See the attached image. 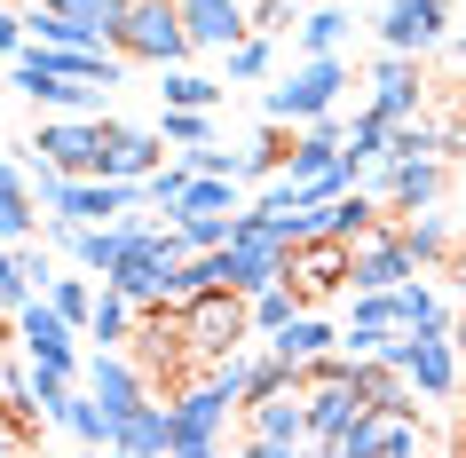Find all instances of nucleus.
Listing matches in <instances>:
<instances>
[{
    "instance_id": "f257e3e1",
    "label": "nucleus",
    "mask_w": 466,
    "mask_h": 458,
    "mask_svg": "<svg viewBox=\"0 0 466 458\" xmlns=\"http://www.w3.org/2000/svg\"><path fill=\"white\" fill-rule=\"evenodd\" d=\"M182 261H190V245H182L174 214H167V221L127 214V253L103 269V285H119L135 309H150V300H174V277H182Z\"/></svg>"
},
{
    "instance_id": "f03ea898",
    "label": "nucleus",
    "mask_w": 466,
    "mask_h": 458,
    "mask_svg": "<svg viewBox=\"0 0 466 458\" xmlns=\"http://www.w3.org/2000/svg\"><path fill=\"white\" fill-rule=\"evenodd\" d=\"M300 387H309V451L348 458V434H356V419L371 411L364 380H356V356H340V348H332L324 363H309V371H300Z\"/></svg>"
},
{
    "instance_id": "7ed1b4c3",
    "label": "nucleus",
    "mask_w": 466,
    "mask_h": 458,
    "mask_svg": "<svg viewBox=\"0 0 466 458\" xmlns=\"http://www.w3.org/2000/svg\"><path fill=\"white\" fill-rule=\"evenodd\" d=\"M174 309H182V348H190V363H214V356H229V348L261 340L253 332V300L229 292V285H206V292H190V300H174Z\"/></svg>"
},
{
    "instance_id": "20e7f679",
    "label": "nucleus",
    "mask_w": 466,
    "mask_h": 458,
    "mask_svg": "<svg viewBox=\"0 0 466 458\" xmlns=\"http://www.w3.org/2000/svg\"><path fill=\"white\" fill-rule=\"evenodd\" d=\"M167 403H174V451H182V458H214L221 443H229V419L246 411L238 395H221L206 371H198L190 387H174Z\"/></svg>"
},
{
    "instance_id": "39448f33",
    "label": "nucleus",
    "mask_w": 466,
    "mask_h": 458,
    "mask_svg": "<svg viewBox=\"0 0 466 458\" xmlns=\"http://www.w3.org/2000/svg\"><path fill=\"white\" fill-rule=\"evenodd\" d=\"M395 363H403V380H411V395H427V403H451L459 395V380H466V363H459V332L442 324V332H395V348H388Z\"/></svg>"
},
{
    "instance_id": "423d86ee",
    "label": "nucleus",
    "mask_w": 466,
    "mask_h": 458,
    "mask_svg": "<svg viewBox=\"0 0 466 458\" xmlns=\"http://www.w3.org/2000/svg\"><path fill=\"white\" fill-rule=\"evenodd\" d=\"M246 451L253 458H293L309 451V387H269V395H253L246 403Z\"/></svg>"
},
{
    "instance_id": "0eeeda50",
    "label": "nucleus",
    "mask_w": 466,
    "mask_h": 458,
    "mask_svg": "<svg viewBox=\"0 0 466 458\" xmlns=\"http://www.w3.org/2000/svg\"><path fill=\"white\" fill-rule=\"evenodd\" d=\"M119 56L127 64H190V25H182V0H135L119 25Z\"/></svg>"
},
{
    "instance_id": "6e6552de",
    "label": "nucleus",
    "mask_w": 466,
    "mask_h": 458,
    "mask_svg": "<svg viewBox=\"0 0 466 458\" xmlns=\"http://www.w3.org/2000/svg\"><path fill=\"white\" fill-rule=\"evenodd\" d=\"M340 87H348V64H340V56H300L293 79H277L261 111L285 119V127H309V119H324V111L340 103Z\"/></svg>"
},
{
    "instance_id": "1a4fd4ad",
    "label": "nucleus",
    "mask_w": 466,
    "mask_h": 458,
    "mask_svg": "<svg viewBox=\"0 0 466 458\" xmlns=\"http://www.w3.org/2000/svg\"><path fill=\"white\" fill-rule=\"evenodd\" d=\"M403 277H419L403 221H371L364 238H348V292H395Z\"/></svg>"
},
{
    "instance_id": "9d476101",
    "label": "nucleus",
    "mask_w": 466,
    "mask_h": 458,
    "mask_svg": "<svg viewBox=\"0 0 466 458\" xmlns=\"http://www.w3.org/2000/svg\"><path fill=\"white\" fill-rule=\"evenodd\" d=\"M16 72H8V87H25L32 103H48V111H96V96H111V87H96V79H79V72H64L40 40H25V48L8 56Z\"/></svg>"
},
{
    "instance_id": "9b49d317",
    "label": "nucleus",
    "mask_w": 466,
    "mask_h": 458,
    "mask_svg": "<svg viewBox=\"0 0 466 458\" xmlns=\"http://www.w3.org/2000/svg\"><path fill=\"white\" fill-rule=\"evenodd\" d=\"M8 340H16L32 363H72V371H79V340H87V332L56 309L48 292H32L25 309H16V332H8Z\"/></svg>"
},
{
    "instance_id": "f8f14e48",
    "label": "nucleus",
    "mask_w": 466,
    "mask_h": 458,
    "mask_svg": "<svg viewBox=\"0 0 466 458\" xmlns=\"http://www.w3.org/2000/svg\"><path fill=\"white\" fill-rule=\"evenodd\" d=\"M127 356L143 363L150 380H174V371L190 363V348H182V309H174V300H150V309L135 316V340H127Z\"/></svg>"
},
{
    "instance_id": "ddd939ff",
    "label": "nucleus",
    "mask_w": 466,
    "mask_h": 458,
    "mask_svg": "<svg viewBox=\"0 0 466 458\" xmlns=\"http://www.w3.org/2000/svg\"><path fill=\"white\" fill-rule=\"evenodd\" d=\"M32 158H56L64 174H103V127L87 111H64L32 135Z\"/></svg>"
},
{
    "instance_id": "4468645a",
    "label": "nucleus",
    "mask_w": 466,
    "mask_h": 458,
    "mask_svg": "<svg viewBox=\"0 0 466 458\" xmlns=\"http://www.w3.org/2000/svg\"><path fill=\"white\" fill-rule=\"evenodd\" d=\"M96 127H103V174H119V182H150L174 150L158 127H119V119H96Z\"/></svg>"
},
{
    "instance_id": "2eb2a0df",
    "label": "nucleus",
    "mask_w": 466,
    "mask_h": 458,
    "mask_svg": "<svg viewBox=\"0 0 466 458\" xmlns=\"http://www.w3.org/2000/svg\"><path fill=\"white\" fill-rule=\"evenodd\" d=\"M371 190H380L388 214H419V206L442 198V158H380L371 167Z\"/></svg>"
},
{
    "instance_id": "dca6fc26",
    "label": "nucleus",
    "mask_w": 466,
    "mask_h": 458,
    "mask_svg": "<svg viewBox=\"0 0 466 458\" xmlns=\"http://www.w3.org/2000/svg\"><path fill=\"white\" fill-rule=\"evenodd\" d=\"M87 395H96V403L111 411V427H119L127 411L150 395V371L127 356V348H96V356H87Z\"/></svg>"
},
{
    "instance_id": "f3484780",
    "label": "nucleus",
    "mask_w": 466,
    "mask_h": 458,
    "mask_svg": "<svg viewBox=\"0 0 466 458\" xmlns=\"http://www.w3.org/2000/svg\"><path fill=\"white\" fill-rule=\"evenodd\" d=\"M182 25L198 56H229L253 32V0H182Z\"/></svg>"
},
{
    "instance_id": "a211bd4d",
    "label": "nucleus",
    "mask_w": 466,
    "mask_h": 458,
    "mask_svg": "<svg viewBox=\"0 0 466 458\" xmlns=\"http://www.w3.org/2000/svg\"><path fill=\"white\" fill-rule=\"evenodd\" d=\"M451 25V0H388L380 8V48H403V56H427Z\"/></svg>"
},
{
    "instance_id": "6ab92c4d",
    "label": "nucleus",
    "mask_w": 466,
    "mask_h": 458,
    "mask_svg": "<svg viewBox=\"0 0 466 458\" xmlns=\"http://www.w3.org/2000/svg\"><path fill=\"white\" fill-rule=\"evenodd\" d=\"M427 427H419V403H371L348 434V458H371V451H419Z\"/></svg>"
},
{
    "instance_id": "aec40b11",
    "label": "nucleus",
    "mask_w": 466,
    "mask_h": 458,
    "mask_svg": "<svg viewBox=\"0 0 466 458\" xmlns=\"http://www.w3.org/2000/svg\"><path fill=\"white\" fill-rule=\"evenodd\" d=\"M419 56L403 48H380V64H371V111L380 119H419Z\"/></svg>"
},
{
    "instance_id": "412c9836",
    "label": "nucleus",
    "mask_w": 466,
    "mask_h": 458,
    "mask_svg": "<svg viewBox=\"0 0 466 458\" xmlns=\"http://www.w3.org/2000/svg\"><path fill=\"white\" fill-rule=\"evenodd\" d=\"M293 285L309 292V300L348 292V238H300L293 245Z\"/></svg>"
},
{
    "instance_id": "4be33fe9",
    "label": "nucleus",
    "mask_w": 466,
    "mask_h": 458,
    "mask_svg": "<svg viewBox=\"0 0 466 458\" xmlns=\"http://www.w3.org/2000/svg\"><path fill=\"white\" fill-rule=\"evenodd\" d=\"M111 451H135V458H158V451H174V403L143 395V403H135V411L119 419V427H111Z\"/></svg>"
},
{
    "instance_id": "5701e85b",
    "label": "nucleus",
    "mask_w": 466,
    "mask_h": 458,
    "mask_svg": "<svg viewBox=\"0 0 466 458\" xmlns=\"http://www.w3.org/2000/svg\"><path fill=\"white\" fill-rule=\"evenodd\" d=\"M332 348H340V332H332L324 316H309V309H300L293 324H277V332H269V356H285L293 371H309V363H324Z\"/></svg>"
},
{
    "instance_id": "b1692460",
    "label": "nucleus",
    "mask_w": 466,
    "mask_h": 458,
    "mask_svg": "<svg viewBox=\"0 0 466 458\" xmlns=\"http://www.w3.org/2000/svg\"><path fill=\"white\" fill-rule=\"evenodd\" d=\"M32 229H40V198H32L25 167H0V238H8V245H25Z\"/></svg>"
},
{
    "instance_id": "393cba45",
    "label": "nucleus",
    "mask_w": 466,
    "mask_h": 458,
    "mask_svg": "<svg viewBox=\"0 0 466 458\" xmlns=\"http://www.w3.org/2000/svg\"><path fill=\"white\" fill-rule=\"evenodd\" d=\"M388 127L395 119H380V111H356V127H348V143H340V167H348V182H356V174H371L380 167V158H388Z\"/></svg>"
},
{
    "instance_id": "a878e982",
    "label": "nucleus",
    "mask_w": 466,
    "mask_h": 458,
    "mask_svg": "<svg viewBox=\"0 0 466 458\" xmlns=\"http://www.w3.org/2000/svg\"><path fill=\"white\" fill-rule=\"evenodd\" d=\"M293 32H300V56H340V40H348V8H340V0H309Z\"/></svg>"
},
{
    "instance_id": "bb28decb",
    "label": "nucleus",
    "mask_w": 466,
    "mask_h": 458,
    "mask_svg": "<svg viewBox=\"0 0 466 458\" xmlns=\"http://www.w3.org/2000/svg\"><path fill=\"white\" fill-rule=\"evenodd\" d=\"M56 427L72 434V443H87V451H111V411L96 403V395H64V411H56Z\"/></svg>"
},
{
    "instance_id": "cd10ccee",
    "label": "nucleus",
    "mask_w": 466,
    "mask_h": 458,
    "mask_svg": "<svg viewBox=\"0 0 466 458\" xmlns=\"http://www.w3.org/2000/svg\"><path fill=\"white\" fill-rule=\"evenodd\" d=\"M56 8H64L96 48H119V25H127V8H135V0H56Z\"/></svg>"
},
{
    "instance_id": "c85d7f7f",
    "label": "nucleus",
    "mask_w": 466,
    "mask_h": 458,
    "mask_svg": "<svg viewBox=\"0 0 466 458\" xmlns=\"http://www.w3.org/2000/svg\"><path fill=\"white\" fill-rule=\"evenodd\" d=\"M135 300H127L119 285H103V300H96V316H87V340H96V348H127V340H135Z\"/></svg>"
},
{
    "instance_id": "c756f323",
    "label": "nucleus",
    "mask_w": 466,
    "mask_h": 458,
    "mask_svg": "<svg viewBox=\"0 0 466 458\" xmlns=\"http://www.w3.org/2000/svg\"><path fill=\"white\" fill-rule=\"evenodd\" d=\"M158 96L182 103V111H214V103H221V79L190 72V64H158Z\"/></svg>"
},
{
    "instance_id": "7c9ffc66",
    "label": "nucleus",
    "mask_w": 466,
    "mask_h": 458,
    "mask_svg": "<svg viewBox=\"0 0 466 458\" xmlns=\"http://www.w3.org/2000/svg\"><path fill=\"white\" fill-rule=\"evenodd\" d=\"M48 300L87 332V316H96V300H103V277H96V269H79V277H48Z\"/></svg>"
},
{
    "instance_id": "2f4dec72",
    "label": "nucleus",
    "mask_w": 466,
    "mask_h": 458,
    "mask_svg": "<svg viewBox=\"0 0 466 458\" xmlns=\"http://www.w3.org/2000/svg\"><path fill=\"white\" fill-rule=\"evenodd\" d=\"M285 167H293V135H285V119H269L246 143V182H253V174H285Z\"/></svg>"
},
{
    "instance_id": "473e14b6",
    "label": "nucleus",
    "mask_w": 466,
    "mask_h": 458,
    "mask_svg": "<svg viewBox=\"0 0 466 458\" xmlns=\"http://www.w3.org/2000/svg\"><path fill=\"white\" fill-rule=\"evenodd\" d=\"M395 221H403V238H411L419 261H442V253H451V221H442L435 206H419V214H395Z\"/></svg>"
},
{
    "instance_id": "72a5a7b5",
    "label": "nucleus",
    "mask_w": 466,
    "mask_h": 458,
    "mask_svg": "<svg viewBox=\"0 0 466 458\" xmlns=\"http://www.w3.org/2000/svg\"><path fill=\"white\" fill-rule=\"evenodd\" d=\"M221 64H229V79H238V87H253V79H269V64H277V48H269V32H246V40H238V48L221 56Z\"/></svg>"
},
{
    "instance_id": "f704fd0d",
    "label": "nucleus",
    "mask_w": 466,
    "mask_h": 458,
    "mask_svg": "<svg viewBox=\"0 0 466 458\" xmlns=\"http://www.w3.org/2000/svg\"><path fill=\"white\" fill-rule=\"evenodd\" d=\"M190 158H182V150H174V158H167V167H158V174H150V182H143V206H158V214H174V206H182V190H190Z\"/></svg>"
},
{
    "instance_id": "c9c22d12",
    "label": "nucleus",
    "mask_w": 466,
    "mask_h": 458,
    "mask_svg": "<svg viewBox=\"0 0 466 458\" xmlns=\"http://www.w3.org/2000/svg\"><path fill=\"white\" fill-rule=\"evenodd\" d=\"M442 150H451V135H435V127H419V119L388 127V158H442Z\"/></svg>"
},
{
    "instance_id": "e433bc0d",
    "label": "nucleus",
    "mask_w": 466,
    "mask_h": 458,
    "mask_svg": "<svg viewBox=\"0 0 466 458\" xmlns=\"http://www.w3.org/2000/svg\"><path fill=\"white\" fill-rule=\"evenodd\" d=\"M229 221L238 214H174V229H182L190 253H214V245H229Z\"/></svg>"
},
{
    "instance_id": "4c0bfd02",
    "label": "nucleus",
    "mask_w": 466,
    "mask_h": 458,
    "mask_svg": "<svg viewBox=\"0 0 466 458\" xmlns=\"http://www.w3.org/2000/svg\"><path fill=\"white\" fill-rule=\"evenodd\" d=\"M395 332L403 324H364V316H348V332H340V356H388Z\"/></svg>"
},
{
    "instance_id": "58836bf2",
    "label": "nucleus",
    "mask_w": 466,
    "mask_h": 458,
    "mask_svg": "<svg viewBox=\"0 0 466 458\" xmlns=\"http://www.w3.org/2000/svg\"><path fill=\"white\" fill-rule=\"evenodd\" d=\"M158 135H167L174 150H198V143H206V111H182V103H167V119H158Z\"/></svg>"
},
{
    "instance_id": "ea45409f",
    "label": "nucleus",
    "mask_w": 466,
    "mask_h": 458,
    "mask_svg": "<svg viewBox=\"0 0 466 458\" xmlns=\"http://www.w3.org/2000/svg\"><path fill=\"white\" fill-rule=\"evenodd\" d=\"M300 8H309V0H253V32H269V40H277V32L300 25Z\"/></svg>"
},
{
    "instance_id": "a19ab883",
    "label": "nucleus",
    "mask_w": 466,
    "mask_h": 458,
    "mask_svg": "<svg viewBox=\"0 0 466 458\" xmlns=\"http://www.w3.org/2000/svg\"><path fill=\"white\" fill-rule=\"evenodd\" d=\"M16 269H25V277H32V285H40V292H48V277H56V261H48V245H16Z\"/></svg>"
},
{
    "instance_id": "79ce46f5",
    "label": "nucleus",
    "mask_w": 466,
    "mask_h": 458,
    "mask_svg": "<svg viewBox=\"0 0 466 458\" xmlns=\"http://www.w3.org/2000/svg\"><path fill=\"white\" fill-rule=\"evenodd\" d=\"M25 40H32V25L16 16V8H8V0H0V56H16Z\"/></svg>"
},
{
    "instance_id": "37998d69",
    "label": "nucleus",
    "mask_w": 466,
    "mask_h": 458,
    "mask_svg": "<svg viewBox=\"0 0 466 458\" xmlns=\"http://www.w3.org/2000/svg\"><path fill=\"white\" fill-rule=\"evenodd\" d=\"M459 363H466V316H459Z\"/></svg>"
},
{
    "instance_id": "c03bdc74",
    "label": "nucleus",
    "mask_w": 466,
    "mask_h": 458,
    "mask_svg": "<svg viewBox=\"0 0 466 458\" xmlns=\"http://www.w3.org/2000/svg\"><path fill=\"white\" fill-rule=\"evenodd\" d=\"M459 64H466V32H459Z\"/></svg>"
},
{
    "instance_id": "a18cd8bd",
    "label": "nucleus",
    "mask_w": 466,
    "mask_h": 458,
    "mask_svg": "<svg viewBox=\"0 0 466 458\" xmlns=\"http://www.w3.org/2000/svg\"><path fill=\"white\" fill-rule=\"evenodd\" d=\"M0 167H16V158H0Z\"/></svg>"
}]
</instances>
